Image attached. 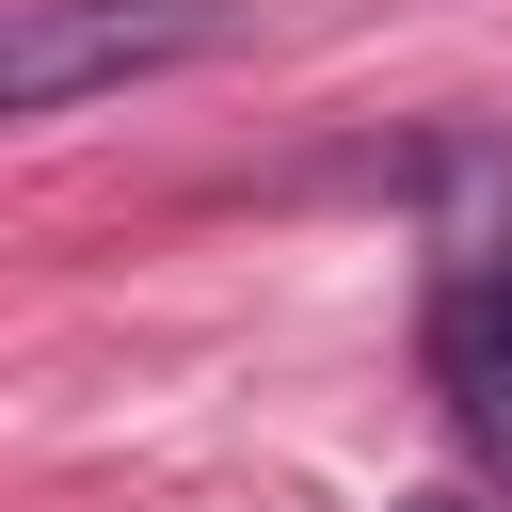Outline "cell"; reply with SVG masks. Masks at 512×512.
Masks as SVG:
<instances>
[{"label": "cell", "mask_w": 512, "mask_h": 512, "mask_svg": "<svg viewBox=\"0 0 512 512\" xmlns=\"http://www.w3.org/2000/svg\"><path fill=\"white\" fill-rule=\"evenodd\" d=\"M400 512H464V496H400Z\"/></svg>", "instance_id": "3957f363"}, {"label": "cell", "mask_w": 512, "mask_h": 512, "mask_svg": "<svg viewBox=\"0 0 512 512\" xmlns=\"http://www.w3.org/2000/svg\"><path fill=\"white\" fill-rule=\"evenodd\" d=\"M224 32H240V0H16L0 16V112L16 128H64L80 96L160 80V64H208Z\"/></svg>", "instance_id": "6da1fadb"}, {"label": "cell", "mask_w": 512, "mask_h": 512, "mask_svg": "<svg viewBox=\"0 0 512 512\" xmlns=\"http://www.w3.org/2000/svg\"><path fill=\"white\" fill-rule=\"evenodd\" d=\"M416 368H432V416L512 480V224H448L432 304H416Z\"/></svg>", "instance_id": "7a4b0ae2"}]
</instances>
